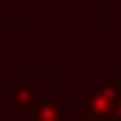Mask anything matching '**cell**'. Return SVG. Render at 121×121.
I'll return each instance as SVG.
<instances>
[{"label":"cell","instance_id":"obj_1","mask_svg":"<svg viewBox=\"0 0 121 121\" xmlns=\"http://www.w3.org/2000/svg\"><path fill=\"white\" fill-rule=\"evenodd\" d=\"M12 113L20 121H69L73 117V89L56 85L44 69H20L12 85H0Z\"/></svg>","mask_w":121,"mask_h":121},{"label":"cell","instance_id":"obj_2","mask_svg":"<svg viewBox=\"0 0 121 121\" xmlns=\"http://www.w3.org/2000/svg\"><path fill=\"white\" fill-rule=\"evenodd\" d=\"M73 113L89 121H121V69H89L73 89Z\"/></svg>","mask_w":121,"mask_h":121},{"label":"cell","instance_id":"obj_3","mask_svg":"<svg viewBox=\"0 0 121 121\" xmlns=\"http://www.w3.org/2000/svg\"><path fill=\"white\" fill-rule=\"evenodd\" d=\"M93 16H117L121 12V0H85Z\"/></svg>","mask_w":121,"mask_h":121},{"label":"cell","instance_id":"obj_4","mask_svg":"<svg viewBox=\"0 0 121 121\" xmlns=\"http://www.w3.org/2000/svg\"><path fill=\"white\" fill-rule=\"evenodd\" d=\"M109 40H113V48H121V12L109 16Z\"/></svg>","mask_w":121,"mask_h":121},{"label":"cell","instance_id":"obj_5","mask_svg":"<svg viewBox=\"0 0 121 121\" xmlns=\"http://www.w3.org/2000/svg\"><path fill=\"white\" fill-rule=\"evenodd\" d=\"M0 121H20L16 113H12V105H8V97L0 93Z\"/></svg>","mask_w":121,"mask_h":121},{"label":"cell","instance_id":"obj_6","mask_svg":"<svg viewBox=\"0 0 121 121\" xmlns=\"http://www.w3.org/2000/svg\"><path fill=\"white\" fill-rule=\"evenodd\" d=\"M69 121H89V117H81V113H73V117H69Z\"/></svg>","mask_w":121,"mask_h":121}]
</instances>
